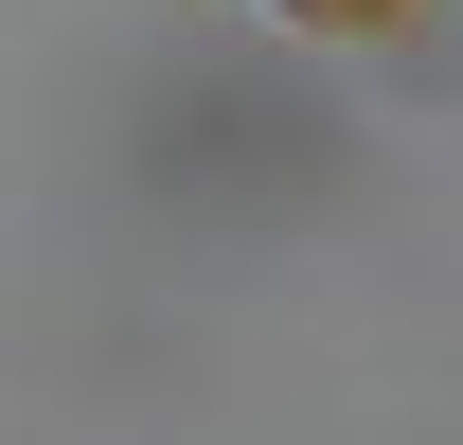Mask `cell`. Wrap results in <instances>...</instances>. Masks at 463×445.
Here are the masks:
<instances>
[{
    "mask_svg": "<svg viewBox=\"0 0 463 445\" xmlns=\"http://www.w3.org/2000/svg\"><path fill=\"white\" fill-rule=\"evenodd\" d=\"M303 36H392V18H428V0H286Z\"/></svg>",
    "mask_w": 463,
    "mask_h": 445,
    "instance_id": "cell-1",
    "label": "cell"
}]
</instances>
